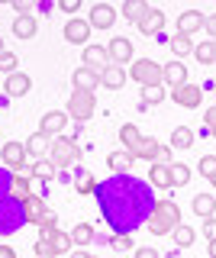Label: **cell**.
Here are the masks:
<instances>
[{
	"label": "cell",
	"mask_w": 216,
	"mask_h": 258,
	"mask_svg": "<svg viewBox=\"0 0 216 258\" xmlns=\"http://www.w3.org/2000/svg\"><path fill=\"white\" fill-rule=\"evenodd\" d=\"M36 258H58V252H55V245H52V242L36 239Z\"/></svg>",
	"instance_id": "cell-42"
},
{
	"label": "cell",
	"mask_w": 216,
	"mask_h": 258,
	"mask_svg": "<svg viewBox=\"0 0 216 258\" xmlns=\"http://www.w3.org/2000/svg\"><path fill=\"white\" fill-rule=\"evenodd\" d=\"M0 158H4V165H7L10 174H23V171H26V145H23V142H7L4 149H0Z\"/></svg>",
	"instance_id": "cell-7"
},
{
	"label": "cell",
	"mask_w": 216,
	"mask_h": 258,
	"mask_svg": "<svg viewBox=\"0 0 216 258\" xmlns=\"http://www.w3.org/2000/svg\"><path fill=\"white\" fill-rule=\"evenodd\" d=\"M149 13H152V7L146 4V0H126L123 4V16L132 23V26H142Z\"/></svg>",
	"instance_id": "cell-19"
},
{
	"label": "cell",
	"mask_w": 216,
	"mask_h": 258,
	"mask_svg": "<svg viewBox=\"0 0 216 258\" xmlns=\"http://www.w3.org/2000/svg\"><path fill=\"white\" fill-rule=\"evenodd\" d=\"M71 239H75V245H87V242H94V226L91 223H78L75 229H71Z\"/></svg>",
	"instance_id": "cell-36"
},
{
	"label": "cell",
	"mask_w": 216,
	"mask_h": 258,
	"mask_svg": "<svg viewBox=\"0 0 216 258\" xmlns=\"http://www.w3.org/2000/svg\"><path fill=\"white\" fill-rule=\"evenodd\" d=\"M171 100L184 110H194V107H200V100H203V91H200V84H190L187 81V84H181V87L171 91Z\"/></svg>",
	"instance_id": "cell-8"
},
{
	"label": "cell",
	"mask_w": 216,
	"mask_h": 258,
	"mask_svg": "<svg viewBox=\"0 0 216 258\" xmlns=\"http://www.w3.org/2000/svg\"><path fill=\"white\" fill-rule=\"evenodd\" d=\"M203 236L206 239H216V220H203Z\"/></svg>",
	"instance_id": "cell-50"
},
{
	"label": "cell",
	"mask_w": 216,
	"mask_h": 258,
	"mask_svg": "<svg viewBox=\"0 0 216 258\" xmlns=\"http://www.w3.org/2000/svg\"><path fill=\"white\" fill-rule=\"evenodd\" d=\"M75 190L84 194V197H87V194H97V177H94V174H81L75 181Z\"/></svg>",
	"instance_id": "cell-40"
},
{
	"label": "cell",
	"mask_w": 216,
	"mask_h": 258,
	"mask_svg": "<svg viewBox=\"0 0 216 258\" xmlns=\"http://www.w3.org/2000/svg\"><path fill=\"white\" fill-rule=\"evenodd\" d=\"M17 52H7V48H4V52H0V71H4V75H13V71H17Z\"/></svg>",
	"instance_id": "cell-41"
},
{
	"label": "cell",
	"mask_w": 216,
	"mask_h": 258,
	"mask_svg": "<svg viewBox=\"0 0 216 258\" xmlns=\"http://www.w3.org/2000/svg\"><path fill=\"white\" fill-rule=\"evenodd\" d=\"M149 181L155 184V187H162V190L174 187V184H171V165H162V161H155V165L149 168Z\"/></svg>",
	"instance_id": "cell-24"
},
{
	"label": "cell",
	"mask_w": 216,
	"mask_h": 258,
	"mask_svg": "<svg viewBox=\"0 0 216 258\" xmlns=\"http://www.w3.org/2000/svg\"><path fill=\"white\" fill-rule=\"evenodd\" d=\"M94 110H97V97L87 94V91H75L68 100V116L78 119V123H87V119L94 116Z\"/></svg>",
	"instance_id": "cell-5"
},
{
	"label": "cell",
	"mask_w": 216,
	"mask_h": 258,
	"mask_svg": "<svg viewBox=\"0 0 216 258\" xmlns=\"http://www.w3.org/2000/svg\"><path fill=\"white\" fill-rule=\"evenodd\" d=\"M23 174H29L33 181H52V177H55V165L49 158H39V161H33V165H26Z\"/></svg>",
	"instance_id": "cell-23"
},
{
	"label": "cell",
	"mask_w": 216,
	"mask_h": 258,
	"mask_svg": "<svg viewBox=\"0 0 216 258\" xmlns=\"http://www.w3.org/2000/svg\"><path fill=\"white\" fill-rule=\"evenodd\" d=\"M23 145H26V155L33 158V161H39V158H49L52 139H49V136H45V133H39V129H36V133L29 136V139L23 142Z\"/></svg>",
	"instance_id": "cell-16"
},
{
	"label": "cell",
	"mask_w": 216,
	"mask_h": 258,
	"mask_svg": "<svg viewBox=\"0 0 216 258\" xmlns=\"http://www.w3.org/2000/svg\"><path fill=\"white\" fill-rule=\"evenodd\" d=\"M61 32H65V42H71V45H87V36H91V23H87V20H78V16H71Z\"/></svg>",
	"instance_id": "cell-13"
},
{
	"label": "cell",
	"mask_w": 216,
	"mask_h": 258,
	"mask_svg": "<svg viewBox=\"0 0 216 258\" xmlns=\"http://www.w3.org/2000/svg\"><path fill=\"white\" fill-rule=\"evenodd\" d=\"M203 29L210 32V39H216V13L213 16H206V23H203Z\"/></svg>",
	"instance_id": "cell-51"
},
{
	"label": "cell",
	"mask_w": 216,
	"mask_h": 258,
	"mask_svg": "<svg viewBox=\"0 0 216 258\" xmlns=\"http://www.w3.org/2000/svg\"><path fill=\"white\" fill-rule=\"evenodd\" d=\"M71 81H75V91H87V94H94L100 87V75H97V71H91V68H84V64L71 75Z\"/></svg>",
	"instance_id": "cell-18"
},
{
	"label": "cell",
	"mask_w": 216,
	"mask_h": 258,
	"mask_svg": "<svg viewBox=\"0 0 216 258\" xmlns=\"http://www.w3.org/2000/svg\"><path fill=\"white\" fill-rule=\"evenodd\" d=\"M107 55H110V64H129L132 61V42L126 36H113L110 39V45H107Z\"/></svg>",
	"instance_id": "cell-10"
},
{
	"label": "cell",
	"mask_w": 216,
	"mask_h": 258,
	"mask_svg": "<svg viewBox=\"0 0 216 258\" xmlns=\"http://www.w3.org/2000/svg\"><path fill=\"white\" fill-rule=\"evenodd\" d=\"M139 29L146 32V36H158V32L165 29V10H155V7H152V13L146 16V23H142Z\"/></svg>",
	"instance_id": "cell-30"
},
{
	"label": "cell",
	"mask_w": 216,
	"mask_h": 258,
	"mask_svg": "<svg viewBox=\"0 0 216 258\" xmlns=\"http://www.w3.org/2000/svg\"><path fill=\"white\" fill-rule=\"evenodd\" d=\"M39 239H45V242H52L55 245V252H68L71 245H75V239H71V232H61V229H39Z\"/></svg>",
	"instance_id": "cell-21"
},
{
	"label": "cell",
	"mask_w": 216,
	"mask_h": 258,
	"mask_svg": "<svg viewBox=\"0 0 216 258\" xmlns=\"http://www.w3.org/2000/svg\"><path fill=\"white\" fill-rule=\"evenodd\" d=\"M10 177L13 174H7V171H0V200L7 197V194H10Z\"/></svg>",
	"instance_id": "cell-48"
},
{
	"label": "cell",
	"mask_w": 216,
	"mask_h": 258,
	"mask_svg": "<svg viewBox=\"0 0 216 258\" xmlns=\"http://www.w3.org/2000/svg\"><path fill=\"white\" fill-rule=\"evenodd\" d=\"M45 210H49V207H45V200L33 194V197H29L26 204H23V216H26V223H39V220H42V213H45Z\"/></svg>",
	"instance_id": "cell-29"
},
{
	"label": "cell",
	"mask_w": 216,
	"mask_h": 258,
	"mask_svg": "<svg viewBox=\"0 0 216 258\" xmlns=\"http://www.w3.org/2000/svg\"><path fill=\"white\" fill-rule=\"evenodd\" d=\"M197 171L213 184L216 181V155H203V158H200V165H197Z\"/></svg>",
	"instance_id": "cell-39"
},
{
	"label": "cell",
	"mask_w": 216,
	"mask_h": 258,
	"mask_svg": "<svg viewBox=\"0 0 216 258\" xmlns=\"http://www.w3.org/2000/svg\"><path fill=\"white\" fill-rule=\"evenodd\" d=\"M132 158H146V161H152V165H155V161L162 158V142H158V139H149V136H142V142L135 145Z\"/></svg>",
	"instance_id": "cell-20"
},
{
	"label": "cell",
	"mask_w": 216,
	"mask_h": 258,
	"mask_svg": "<svg viewBox=\"0 0 216 258\" xmlns=\"http://www.w3.org/2000/svg\"><path fill=\"white\" fill-rule=\"evenodd\" d=\"M0 52H4V39H0Z\"/></svg>",
	"instance_id": "cell-55"
},
{
	"label": "cell",
	"mask_w": 216,
	"mask_h": 258,
	"mask_svg": "<svg viewBox=\"0 0 216 258\" xmlns=\"http://www.w3.org/2000/svg\"><path fill=\"white\" fill-rule=\"evenodd\" d=\"M55 223H58V213H55V210H45V213H42V220L36 223V229H58Z\"/></svg>",
	"instance_id": "cell-43"
},
{
	"label": "cell",
	"mask_w": 216,
	"mask_h": 258,
	"mask_svg": "<svg viewBox=\"0 0 216 258\" xmlns=\"http://www.w3.org/2000/svg\"><path fill=\"white\" fill-rule=\"evenodd\" d=\"M194 55H197L200 64H213V61H216V45H213V39H206V42L194 45Z\"/></svg>",
	"instance_id": "cell-34"
},
{
	"label": "cell",
	"mask_w": 216,
	"mask_h": 258,
	"mask_svg": "<svg viewBox=\"0 0 216 258\" xmlns=\"http://www.w3.org/2000/svg\"><path fill=\"white\" fill-rule=\"evenodd\" d=\"M146 226H149L152 236H171V232L181 226V207L174 204V200H155Z\"/></svg>",
	"instance_id": "cell-2"
},
{
	"label": "cell",
	"mask_w": 216,
	"mask_h": 258,
	"mask_svg": "<svg viewBox=\"0 0 216 258\" xmlns=\"http://www.w3.org/2000/svg\"><path fill=\"white\" fill-rule=\"evenodd\" d=\"M194 213L200 216V220H213V213H216V197L213 194H197L194 197Z\"/></svg>",
	"instance_id": "cell-26"
},
{
	"label": "cell",
	"mask_w": 216,
	"mask_h": 258,
	"mask_svg": "<svg viewBox=\"0 0 216 258\" xmlns=\"http://www.w3.org/2000/svg\"><path fill=\"white\" fill-rule=\"evenodd\" d=\"M23 223H26V216H23V204H13L10 197L0 200V236H4V232H17Z\"/></svg>",
	"instance_id": "cell-6"
},
{
	"label": "cell",
	"mask_w": 216,
	"mask_h": 258,
	"mask_svg": "<svg viewBox=\"0 0 216 258\" xmlns=\"http://www.w3.org/2000/svg\"><path fill=\"white\" fill-rule=\"evenodd\" d=\"M168 45H171V52L178 55V61H181V58H187V55L194 52V42H190V36H178V32L168 39Z\"/></svg>",
	"instance_id": "cell-31"
},
{
	"label": "cell",
	"mask_w": 216,
	"mask_h": 258,
	"mask_svg": "<svg viewBox=\"0 0 216 258\" xmlns=\"http://www.w3.org/2000/svg\"><path fill=\"white\" fill-rule=\"evenodd\" d=\"M213 187H216V181H213Z\"/></svg>",
	"instance_id": "cell-56"
},
{
	"label": "cell",
	"mask_w": 216,
	"mask_h": 258,
	"mask_svg": "<svg viewBox=\"0 0 216 258\" xmlns=\"http://www.w3.org/2000/svg\"><path fill=\"white\" fill-rule=\"evenodd\" d=\"M36 16H17L13 20V36L17 39H36Z\"/></svg>",
	"instance_id": "cell-28"
},
{
	"label": "cell",
	"mask_w": 216,
	"mask_h": 258,
	"mask_svg": "<svg viewBox=\"0 0 216 258\" xmlns=\"http://www.w3.org/2000/svg\"><path fill=\"white\" fill-rule=\"evenodd\" d=\"M78 158H81V149H78V142L71 139V136H58V139H52L49 161L55 165V171H65V168H71Z\"/></svg>",
	"instance_id": "cell-4"
},
{
	"label": "cell",
	"mask_w": 216,
	"mask_h": 258,
	"mask_svg": "<svg viewBox=\"0 0 216 258\" xmlns=\"http://www.w3.org/2000/svg\"><path fill=\"white\" fill-rule=\"evenodd\" d=\"M84 68H91V71H97V75H103V71L110 68V55H107V45H94V42H87L84 48Z\"/></svg>",
	"instance_id": "cell-9"
},
{
	"label": "cell",
	"mask_w": 216,
	"mask_h": 258,
	"mask_svg": "<svg viewBox=\"0 0 216 258\" xmlns=\"http://www.w3.org/2000/svg\"><path fill=\"white\" fill-rule=\"evenodd\" d=\"M129 81H135L139 87H162L165 84V64H158L152 58H139L129 68Z\"/></svg>",
	"instance_id": "cell-3"
},
{
	"label": "cell",
	"mask_w": 216,
	"mask_h": 258,
	"mask_svg": "<svg viewBox=\"0 0 216 258\" xmlns=\"http://www.w3.org/2000/svg\"><path fill=\"white\" fill-rule=\"evenodd\" d=\"M17 10V16H33V0H7Z\"/></svg>",
	"instance_id": "cell-45"
},
{
	"label": "cell",
	"mask_w": 216,
	"mask_h": 258,
	"mask_svg": "<svg viewBox=\"0 0 216 258\" xmlns=\"http://www.w3.org/2000/svg\"><path fill=\"white\" fill-rule=\"evenodd\" d=\"M0 258H17V252L10 245H0Z\"/></svg>",
	"instance_id": "cell-52"
},
{
	"label": "cell",
	"mask_w": 216,
	"mask_h": 258,
	"mask_svg": "<svg viewBox=\"0 0 216 258\" xmlns=\"http://www.w3.org/2000/svg\"><path fill=\"white\" fill-rule=\"evenodd\" d=\"M87 23H91V29H110L116 23V10L110 4H94L87 10Z\"/></svg>",
	"instance_id": "cell-12"
},
{
	"label": "cell",
	"mask_w": 216,
	"mask_h": 258,
	"mask_svg": "<svg viewBox=\"0 0 216 258\" xmlns=\"http://www.w3.org/2000/svg\"><path fill=\"white\" fill-rule=\"evenodd\" d=\"M213 45H216V39H213Z\"/></svg>",
	"instance_id": "cell-57"
},
{
	"label": "cell",
	"mask_w": 216,
	"mask_h": 258,
	"mask_svg": "<svg viewBox=\"0 0 216 258\" xmlns=\"http://www.w3.org/2000/svg\"><path fill=\"white\" fill-rule=\"evenodd\" d=\"M165 84H171V91L174 87H181V84H187V68H184V61H168L165 64Z\"/></svg>",
	"instance_id": "cell-22"
},
{
	"label": "cell",
	"mask_w": 216,
	"mask_h": 258,
	"mask_svg": "<svg viewBox=\"0 0 216 258\" xmlns=\"http://www.w3.org/2000/svg\"><path fill=\"white\" fill-rule=\"evenodd\" d=\"M100 194V210L107 216V223L119 232H129L132 226H139L142 220H149L152 213V200L146 187L132 184V177H119V181H110L107 187H97Z\"/></svg>",
	"instance_id": "cell-1"
},
{
	"label": "cell",
	"mask_w": 216,
	"mask_h": 258,
	"mask_svg": "<svg viewBox=\"0 0 216 258\" xmlns=\"http://www.w3.org/2000/svg\"><path fill=\"white\" fill-rule=\"evenodd\" d=\"M29 87H33V78L23 75V71H13V75L4 78V94H7V100H10V97H26Z\"/></svg>",
	"instance_id": "cell-14"
},
{
	"label": "cell",
	"mask_w": 216,
	"mask_h": 258,
	"mask_svg": "<svg viewBox=\"0 0 216 258\" xmlns=\"http://www.w3.org/2000/svg\"><path fill=\"white\" fill-rule=\"evenodd\" d=\"M203 23H206V16L200 13V10L181 13V16H178V36H194L197 29H203Z\"/></svg>",
	"instance_id": "cell-17"
},
{
	"label": "cell",
	"mask_w": 216,
	"mask_h": 258,
	"mask_svg": "<svg viewBox=\"0 0 216 258\" xmlns=\"http://www.w3.org/2000/svg\"><path fill=\"white\" fill-rule=\"evenodd\" d=\"M187 181H190V168L184 161H171V184L174 187H184Z\"/></svg>",
	"instance_id": "cell-35"
},
{
	"label": "cell",
	"mask_w": 216,
	"mask_h": 258,
	"mask_svg": "<svg viewBox=\"0 0 216 258\" xmlns=\"http://www.w3.org/2000/svg\"><path fill=\"white\" fill-rule=\"evenodd\" d=\"M126 81H129V75H126V71L119 68V64H110V68L100 75V84H103V87H110V91H119V87H123Z\"/></svg>",
	"instance_id": "cell-25"
},
{
	"label": "cell",
	"mask_w": 216,
	"mask_h": 258,
	"mask_svg": "<svg viewBox=\"0 0 216 258\" xmlns=\"http://www.w3.org/2000/svg\"><path fill=\"white\" fill-rule=\"evenodd\" d=\"M71 258H94V255H87L84 248H81V252H75V255H71Z\"/></svg>",
	"instance_id": "cell-53"
},
{
	"label": "cell",
	"mask_w": 216,
	"mask_h": 258,
	"mask_svg": "<svg viewBox=\"0 0 216 258\" xmlns=\"http://www.w3.org/2000/svg\"><path fill=\"white\" fill-rule=\"evenodd\" d=\"M68 110H49L42 116V123H39V133H45L49 139H55V136H61V129H68Z\"/></svg>",
	"instance_id": "cell-11"
},
{
	"label": "cell",
	"mask_w": 216,
	"mask_h": 258,
	"mask_svg": "<svg viewBox=\"0 0 216 258\" xmlns=\"http://www.w3.org/2000/svg\"><path fill=\"white\" fill-rule=\"evenodd\" d=\"M7 197L13 200V204H26L29 197H33V177L29 174H13L10 177V194Z\"/></svg>",
	"instance_id": "cell-15"
},
{
	"label": "cell",
	"mask_w": 216,
	"mask_h": 258,
	"mask_svg": "<svg viewBox=\"0 0 216 258\" xmlns=\"http://www.w3.org/2000/svg\"><path fill=\"white\" fill-rule=\"evenodd\" d=\"M165 100V87H142V107H155Z\"/></svg>",
	"instance_id": "cell-38"
},
{
	"label": "cell",
	"mask_w": 216,
	"mask_h": 258,
	"mask_svg": "<svg viewBox=\"0 0 216 258\" xmlns=\"http://www.w3.org/2000/svg\"><path fill=\"white\" fill-rule=\"evenodd\" d=\"M194 145V133H190V126H178L171 133V149H190Z\"/></svg>",
	"instance_id": "cell-33"
},
{
	"label": "cell",
	"mask_w": 216,
	"mask_h": 258,
	"mask_svg": "<svg viewBox=\"0 0 216 258\" xmlns=\"http://www.w3.org/2000/svg\"><path fill=\"white\" fill-rule=\"evenodd\" d=\"M110 245L119 248V252H126V248H132V236H129V232H116V236L110 239Z\"/></svg>",
	"instance_id": "cell-44"
},
{
	"label": "cell",
	"mask_w": 216,
	"mask_h": 258,
	"mask_svg": "<svg viewBox=\"0 0 216 258\" xmlns=\"http://www.w3.org/2000/svg\"><path fill=\"white\" fill-rule=\"evenodd\" d=\"M61 13H78V10H81V0H61Z\"/></svg>",
	"instance_id": "cell-47"
},
{
	"label": "cell",
	"mask_w": 216,
	"mask_h": 258,
	"mask_svg": "<svg viewBox=\"0 0 216 258\" xmlns=\"http://www.w3.org/2000/svg\"><path fill=\"white\" fill-rule=\"evenodd\" d=\"M119 139H123V149H126V152H135V145L142 142V136H139V126L126 123L123 129H119Z\"/></svg>",
	"instance_id": "cell-32"
},
{
	"label": "cell",
	"mask_w": 216,
	"mask_h": 258,
	"mask_svg": "<svg viewBox=\"0 0 216 258\" xmlns=\"http://www.w3.org/2000/svg\"><path fill=\"white\" fill-rule=\"evenodd\" d=\"M171 239H174V245H181V248H184V245H194V239H197V232H194V229H190V226H184V223H181V226H178V229H174V232H171Z\"/></svg>",
	"instance_id": "cell-37"
},
{
	"label": "cell",
	"mask_w": 216,
	"mask_h": 258,
	"mask_svg": "<svg viewBox=\"0 0 216 258\" xmlns=\"http://www.w3.org/2000/svg\"><path fill=\"white\" fill-rule=\"evenodd\" d=\"M206 129H210V136H213V139H216V103H213V107L210 110H206Z\"/></svg>",
	"instance_id": "cell-46"
},
{
	"label": "cell",
	"mask_w": 216,
	"mask_h": 258,
	"mask_svg": "<svg viewBox=\"0 0 216 258\" xmlns=\"http://www.w3.org/2000/svg\"><path fill=\"white\" fill-rule=\"evenodd\" d=\"M135 258H162V255H158L152 245H139V248H135Z\"/></svg>",
	"instance_id": "cell-49"
},
{
	"label": "cell",
	"mask_w": 216,
	"mask_h": 258,
	"mask_svg": "<svg viewBox=\"0 0 216 258\" xmlns=\"http://www.w3.org/2000/svg\"><path fill=\"white\" fill-rule=\"evenodd\" d=\"M132 161H135V158H132V152L119 149V152H113V155L107 158V168H110L113 174H126V171L132 168Z\"/></svg>",
	"instance_id": "cell-27"
},
{
	"label": "cell",
	"mask_w": 216,
	"mask_h": 258,
	"mask_svg": "<svg viewBox=\"0 0 216 258\" xmlns=\"http://www.w3.org/2000/svg\"><path fill=\"white\" fill-rule=\"evenodd\" d=\"M210 258H216V239H210Z\"/></svg>",
	"instance_id": "cell-54"
}]
</instances>
